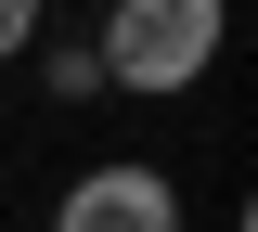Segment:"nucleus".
<instances>
[{"label": "nucleus", "instance_id": "f03ea898", "mask_svg": "<svg viewBox=\"0 0 258 232\" xmlns=\"http://www.w3.org/2000/svg\"><path fill=\"white\" fill-rule=\"evenodd\" d=\"M52 232H181V181L155 155H103L52 194Z\"/></svg>", "mask_w": 258, "mask_h": 232}, {"label": "nucleus", "instance_id": "f257e3e1", "mask_svg": "<svg viewBox=\"0 0 258 232\" xmlns=\"http://www.w3.org/2000/svg\"><path fill=\"white\" fill-rule=\"evenodd\" d=\"M220 39H232V0H103L91 52H103V91L181 103V91H207Z\"/></svg>", "mask_w": 258, "mask_h": 232}, {"label": "nucleus", "instance_id": "7ed1b4c3", "mask_svg": "<svg viewBox=\"0 0 258 232\" xmlns=\"http://www.w3.org/2000/svg\"><path fill=\"white\" fill-rule=\"evenodd\" d=\"M39 91L52 103H103V52L91 39H39Z\"/></svg>", "mask_w": 258, "mask_h": 232}, {"label": "nucleus", "instance_id": "20e7f679", "mask_svg": "<svg viewBox=\"0 0 258 232\" xmlns=\"http://www.w3.org/2000/svg\"><path fill=\"white\" fill-rule=\"evenodd\" d=\"M39 52V0H0V65H26Z\"/></svg>", "mask_w": 258, "mask_h": 232}]
</instances>
